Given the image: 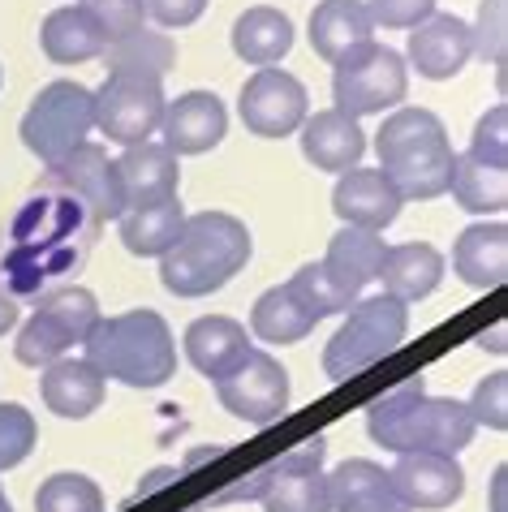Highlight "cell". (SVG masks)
<instances>
[{"label":"cell","instance_id":"6da1fadb","mask_svg":"<svg viewBox=\"0 0 508 512\" xmlns=\"http://www.w3.org/2000/svg\"><path fill=\"white\" fill-rule=\"evenodd\" d=\"M474 418L461 401L448 396H427L422 379H405L401 388L366 409V435L379 448L397 452H440V457H457L474 444Z\"/></svg>","mask_w":508,"mask_h":512},{"label":"cell","instance_id":"7a4b0ae2","mask_svg":"<svg viewBox=\"0 0 508 512\" xmlns=\"http://www.w3.org/2000/svg\"><path fill=\"white\" fill-rule=\"evenodd\" d=\"M250 229L229 211L186 216L177 241L160 254V280L177 297H207L250 263Z\"/></svg>","mask_w":508,"mask_h":512},{"label":"cell","instance_id":"3957f363","mask_svg":"<svg viewBox=\"0 0 508 512\" xmlns=\"http://www.w3.org/2000/svg\"><path fill=\"white\" fill-rule=\"evenodd\" d=\"M379 173H384L401 198H440L453 181V142L444 121L431 108H397L375 134Z\"/></svg>","mask_w":508,"mask_h":512},{"label":"cell","instance_id":"277c9868","mask_svg":"<svg viewBox=\"0 0 508 512\" xmlns=\"http://www.w3.org/2000/svg\"><path fill=\"white\" fill-rule=\"evenodd\" d=\"M82 349L104 379L130 383V388H164L177 375V340L155 310H125V315L100 319L95 332L82 340Z\"/></svg>","mask_w":508,"mask_h":512},{"label":"cell","instance_id":"5b68a950","mask_svg":"<svg viewBox=\"0 0 508 512\" xmlns=\"http://www.w3.org/2000/svg\"><path fill=\"white\" fill-rule=\"evenodd\" d=\"M405 332H409V306L397 302V297L379 293L366 297V302H354L345 323L328 340V349H323V375L336 383L362 375L366 366L388 358L405 340Z\"/></svg>","mask_w":508,"mask_h":512},{"label":"cell","instance_id":"8992f818","mask_svg":"<svg viewBox=\"0 0 508 512\" xmlns=\"http://www.w3.org/2000/svg\"><path fill=\"white\" fill-rule=\"evenodd\" d=\"M100 319L104 315H100V302H95L91 289H82V284L52 289L39 297L35 315L22 323L18 340H13V353H18L22 366H52L74 345H82Z\"/></svg>","mask_w":508,"mask_h":512},{"label":"cell","instance_id":"52a82bcc","mask_svg":"<svg viewBox=\"0 0 508 512\" xmlns=\"http://www.w3.org/2000/svg\"><path fill=\"white\" fill-rule=\"evenodd\" d=\"M91 130H95V91L69 78L48 82L22 117V142L31 155H39L44 168L69 160Z\"/></svg>","mask_w":508,"mask_h":512},{"label":"cell","instance_id":"ba28073f","mask_svg":"<svg viewBox=\"0 0 508 512\" xmlns=\"http://www.w3.org/2000/svg\"><path fill=\"white\" fill-rule=\"evenodd\" d=\"M409 91V74L401 52H392L384 44H362L354 52H345L332 69V99L336 112L345 117H371V112L397 108Z\"/></svg>","mask_w":508,"mask_h":512},{"label":"cell","instance_id":"9c48e42d","mask_svg":"<svg viewBox=\"0 0 508 512\" xmlns=\"http://www.w3.org/2000/svg\"><path fill=\"white\" fill-rule=\"evenodd\" d=\"M164 104V87L155 78L108 74L104 87L95 91V130H104L121 147H138V142H151V134H160Z\"/></svg>","mask_w":508,"mask_h":512},{"label":"cell","instance_id":"30bf717a","mask_svg":"<svg viewBox=\"0 0 508 512\" xmlns=\"http://www.w3.org/2000/svg\"><path fill=\"white\" fill-rule=\"evenodd\" d=\"M216 396L233 418L250 426H272L289 409V371L272 353L250 349L224 379H216Z\"/></svg>","mask_w":508,"mask_h":512},{"label":"cell","instance_id":"8fae6325","mask_svg":"<svg viewBox=\"0 0 508 512\" xmlns=\"http://www.w3.org/2000/svg\"><path fill=\"white\" fill-rule=\"evenodd\" d=\"M48 186H61L91 211V224L121 220L125 216V190L117 177V160H108L104 147L82 142L69 160L48 168Z\"/></svg>","mask_w":508,"mask_h":512},{"label":"cell","instance_id":"7c38bea8","mask_svg":"<svg viewBox=\"0 0 508 512\" xmlns=\"http://www.w3.org/2000/svg\"><path fill=\"white\" fill-rule=\"evenodd\" d=\"M237 112H242L246 130L259 138H285L293 130H302L306 121V87L289 69H259L237 99Z\"/></svg>","mask_w":508,"mask_h":512},{"label":"cell","instance_id":"4fadbf2b","mask_svg":"<svg viewBox=\"0 0 508 512\" xmlns=\"http://www.w3.org/2000/svg\"><path fill=\"white\" fill-rule=\"evenodd\" d=\"M323 452H328V444L315 435L298 452L280 457L272 478H267L263 508L267 512H332L328 474H323Z\"/></svg>","mask_w":508,"mask_h":512},{"label":"cell","instance_id":"5bb4252c","mask_svg":"<svg viewBox=\"0 0 508 512\" xmlns=\"http://www.w3.org/2000/svg\"><path fill=\"white\" fill-rule=\"evenodd\" d=\"M392 495L414 512V508H448L465 495V469L457 457L440 452H405L388 469Z\"/></svg>","mask_w":508,"mask_h":512},{"label":"cell","instance_id":"9a60e30c","mask_svg":"<svg viewBox=\"0 0 508 512\" xmlns=\"http://www.w3.org/2000/svg\"><path fill=\"white\" fill-rule=\"evenodd\" d=\"M224 130H229V112L211 91H186L177 99L164 104V121H160V134H164V147L177 155H203L211 147H220Z\"/></svg>","mask_w":508,"mask_h":512},{"label":"cell","instance_id":"2e32d148","mask_svg":"<svg viewBox=\"0 0 508 512\" xmlns=\"http://www.w3.org/2000/svg\"><path fill=\"white\" fill-rule=\"evenodd\" d=\"M470 56H474V35L470 22H461L457 13H431L427 22H418L409 31V61L431 82L457 78Z\"/></svg>","mask_w":508,"mask_h":512},{"label":"cell","instance_id":"e0dca14e","mask_svg":"<svg viewBox=\"0 0 508 512\" xmlns=\"http://www.w3.org/2000/svg\"><path fill=\"white\" fill-rule=\"evenodd\" d=\"M401 203L405 198L397 194V186H392L379 168H349L332 190L336 216L345 224H354V229H371V233L388 229V224L401 216Z\"/></svg>","mask_w":508,"mask_h":512},{"label":"cell","instance_id":"ac0fdd59","mask_svg":"<svg viewBox=\"0 0 508 512\" xmlns=\"http://www.w3.org/2000/svg\"><path fill=\"white\" fill-rule=\"evenodd\" d=\"M117 177L125 190V211H130L173 198L181 186V164L164 142H138V147H125V155L117 160Z\"/></svg>","mask_w":508,"mask_h":512},{"label":"cell","instance_id":"d6986e66","mask_svg":"<svg viewBox=\"0 0 508 512\" xmlns=\"http://www.w3.org/2000/svg\"><path fill=\"white\" fill-rule=\"evenodd\" d=\"M362 151H366L362 125L354 117H345V112L323 108L302 121V155L315 168H323V173H349V168H358Z\"/></svg>","mask_w":508,"mask_h":512},{"label":"cell","instance_id":"ffe728a7","mask_svg":"<svg viewBox=\"0 0 508 512\" xmlns=\"http://www.w3.org/2000/svg\"><path fill=\"white\" fill-rule=\"evenodd\" d=\"M384 280V293L397 297V302H418V297H431L444 280V254L431 246V241H405V246H388L384 263H379V276Z\"/></svg>","mask_w":508,"mask_h":512},{"label":"cell","instance_id":"44dd1931","mask_svg":"<svg viewBox=\"0 0 508 512\" xmlns=\"http://www.w3.org/2000/svg\"><path fill=\"white\" fill-rule=\"evenodd\" d=\"M246 353H250L246 327L229 315H203L186 327V358L207 379H224Z\"/></svg>","mask_w":508,"mask_h":512},{"label":"cell","instance_id":"7402d4cb","mask_svg":"<svg viewBox=\"0 0 508 512\" xmlns=\"http://www.w3.org/2000/svg\"><path fill=\"white\" fill-rule=\"evenodd\" d=\"M39 392H44V405L56 418H91L95 409L104 405V375L95 371L87 358H61L44 366V379H39Z\"/></svg>","mask_w":508,"mask_h":512},{"label":"cell","instance_id":"603a6c76","mask_svg":"<svg viewBox=\"0 0 508 512\" xmlns=\"http://www.w3.org/2000/svg\"><path fill=\"white\" fill-rule=\"evenodd\" d=\"M384 237L371 233V229H354L345 224L341 233L328 241V254H323V272L332 276V284L341 289L345 297H354L379 276V263H384Z\"/></svg>","mask_w":508,"mask_h":512},{"label":"cell","instance_id":"cb8c5ba5","mask_svg":"<svg viewBox=\"0 0 508 512\" xmlns=\"http://www.w3.org/2000/svg\"><path fill=\"white\" fill-rule=\"evenodd\" d=\"M371 39H375V22L362 0H319L315 13H310V48L332 65L345 52L371 44Z\"/></svg>","mask_w":508,"mask_h":512},{"label":"cell","instance_id":"d4e9b609","mask_svg":"<svg viewBox=\"0 0 508 512\" xmlns=\"http://www.w3.org/2000/svg\"><path fill=\"white\" fill-rule=\"evenodd\" d=\"M453 272L470 289H500L508 276V229L500 220L470 224L453 246Z\"/></svg>","mask_w":508,"mask_h":512},{"label":"cell","instance_id":"484cf974","mask_svg":"<svg viewBox=\"0 0 508 512\" xmlns=\"http://www.w3.org/2000/svg\"><path fill=\"white\" fill-rule=\"evenodd\" d=\"M39 44H44L48 61H56V65H82V61H95V56L108 52V35L87 5H65V9L48 13L44 31H39Z\"/></svg>","mask_w":508,"mask_h":512},{"label":"cell","instance_id":"4316f807","mask_svg":"<svg viewBox=\"0 0 508 512\" xmlns=\"http://www.w3.org/2000/svg\"><path fill=\"white\" fill-rule=\"evenodd\" d=\"M293 48V22L272 5H254L233 22V52L246 65L272 69L276 61H285Z\"/></svg>","mask_w":508,"mask_h":512},{"label":"cell","instance_id":"83f0119b","mask_svg":"<svg viewBox=\"0 0 508 512\" xmlns=\"http://www.w3.org/2000/svg\"><path fill=\"white\" fill-rule=\"evenodd\" d=\"M328 500H332V512H379L388 504H401L392 495L388 469L362 457L336 465L328 474Z\"/></svg>","mask_w":508,"mask_h":512},{"label":"cell","instance_id":"f1b7e54d","mask_svg":"<svg viewBox=\"0 0 508 512\" xmlns=\"http://www.w3.org/2000/svg\"><path fill=\"white\" fill-rule=\"evenodd\" d=\"M315 323L319 319L310 315V306L289 289V284L267 289L250 310V332L259 340H267V345H298V340H306L315 332Z\"/></svg>","mask_w":508,"mask_h":512},{"label":"cell","instance_id":"f546056e","mask_svg":"<svg viewBox=\"0 0 508 512\" xmlns=\"http://www.w3.org/2000/svg\"><path fill=\"white\" fill-rule=\"evenodd\" d=\"M181 224H186V211H181V198H160V203L147 207H130L121 216V241L125 250L138 254V259H160V254L173 246Z\"/></svg>","mask_w":508,"mask_h":512},{"label":"cell","instance_id":"4dcf8cb0","mask_svg":"<svg viewBox=\"0 0 508 512\" xmlns=\"http://www.w3.org/2000/svg\"><path fill=\"white\" fill-rule=\"evenodd\" d=\"M448 190H453L457 207L474 211V216H500L508 207V168L483 164L465 151L453 160V181H448Z\"/></svg>","mask_w":508,"mask_h":512},{"label":"cell","instance_id":"1f68e13d","mask_svg":"<svg viewBox=\"0 0 508 512\" xmlns=\"http://www.w3.org/2000/svg\"><path fill=\"white\" fill-rule=\"evenodd\" d=\"M104 61H108V74H138V78L164 82V74L177 61V48H173V39L160 31H134L130 39L108 44Z\"/></svg>","mask_w":508,"mask_h":512},{"label":"cell","instance_id":"d6a6232c","mask_svg":"<svg viewBox=\"0 0 508 512\" xmlns=\"http://www.w3.org/2000/svg\"><path fill=\"white\" fill-rule=\"evenodd\" d=\"M35 512H104V491L87 474H52L35 491Z\"/></svg>","mask_w":508,"mask_h":512},{"label":"cell","instance_id":"836d02e7","mask_svg":"<svg viewBox=\"0 0 508 512\" xmlns=\"http://www.w3.org/2000/svg\"><path fill=\"white\" fill-rule=\"evenodd\" d=\"M289 289L302 297V302L310 306V315L315 319H328V315H341V310L354 306V297H345L341 289L332 284V276L323 272V263H306L302 272H293Z\"/></svg>","mask_w":508,"mask_h":512},{"label":"cell","instance_id":"e575fe53","mask_svg":"<svg viewBox=\"0 0 508 512\" xmlns=\"http://www.w3.org/2000/svg\"><path fill=\"white\" fill-rule=\"evenodd\" d=\"M35 439H39V426L31 418V409H22L13 401L0 405V474L31 457Z\"/></svg>","mask_w":508,"mask_h":512},{"label":"cell","instance_id":"d590c367","mask_svg":"<svg viewBox=\"0 0 508 512\" xmlns=\"http://www.w3.org/2000/svg\"><path fill=\"white\" fill-rule=\"evenodd\" d=\"M470 155H474V160H483V164L508 168V108H504V104H496L491 112H483V121L474 125Z\"/></svg>","mask_w":508,"mask_h":512},{"label":"cell","instance_id":"8d00e7d4","mask_svg":"<svg viewBox=\"0 0 508 512\" xmlns=\"http://www.w3.org/2000/svg\"><path fill=\"white\" fill-rule=\"evenodd\" d=\"M82 5H87L95 13V22L104 26L108 44H117V39H130L134 31H143V22H147L143 0H82Z\"/></svg>","mask_w":508,"mask_h":512},{"label":"cell","instance_id":"74e56055","mask_svg":"<svg viewBox=\"0 0 508 512\" xmlns=\"http://www.w3.org/2000/svg\"><path fill=\"white\" fill-rule=\"evenodd\" d=\"M470 418L474 426H491V431H504L508 426V375L496 371V375H487L483 383L474 388L470 396Z\"/></svg>","mask_w":508,"mask_h":512},{"label":"cell","instance_id":"f35d334b","mask_svg":"<svg viewBox=\"0 0 508 512\" xmlns=\"http://www.w3.org/2000/svg\"><path fill=\"white\" fill-rule=\"evenodd\" d=\"M474 52L491 65H504V0H483L478 9V26H470Z\"/></svg>","mask_w":508,"mask_h":512},{"label":"cell","instance_id":"ab89813d","mask_svg":"<svg viewBox=\"0 0 508 512\" xmlns=\"http://www.w3.org/2000/svg\"><path fill=\"white\" fill-rule=\"evenodd\" d=\"M366 9H371V22L384 31H414L435 13V0H371Z\"/></svg>","mask_w":508,"mask_h":512},{"label":"cell","instance_id":"60d3db41","mask_svg":"<svg viewBox=\"0 0 508 512\" xmlns=\"http://www.w3.org/2000/svg\"><path fill=\"white\" fill-rule=\"evenodd\" d=\"M143 9H147V18H155L160 26H190V22H199L203 18V9H207V0H143Z\"/></svg>","mask_w":508,"mask_h":512},{"label":"cell","instance_id":"b9f144b4","mask_svg":"<svg viewBox=\"0 0 508 512\" xmlns=\"http://www.w3.org/2000/svg\"><path fill=\"white\" fill-rule=\"evenodd\" d=\"M272 469H276V461H267L259 474H250L246 482H233V487H224L216 500L211 504H233V500H263V491H267V478H272Z\"/></svg>","mask_w":508,"mask_h":512},{"label":"cell","instance_id":"7bdbcfd3","mask_svg":"<svg viewBox=\"0 0 508 512\" xmlns=\"http://www.w3.org/2000/svg\"><path fill=\"white\" fill-rule=\"evenodd\" d=\"M13 323H18V302H13V297H5V293H0V336H5Z\"/></svg>","mask_w":508,"mask_h":512},{"label":"cell","instance_id":"ee69618b","mask_svg":"<svg viewBox=\"0 0 508 512\" xmlns=\"http://www.w3.org/2000/svg\"><path fill=\"white\" fill-rule=\"evenodd\" d=\"M491 512H504V465L496 469V482H491Z\"/></svg>","mask_w":508,"mask_h":512},{"label":"cell","instance_id":"f6af8a7d","mask_svg":"<svg viewBox=\"0 0 508 512\" xmlns=\"http://www.w3.org/2000/svg\"><path fill=\"white\" fill-rule=\"evenodd\" d=\"M379 512H409L405 504H388V508H379Z\"/></svg>","mask_w":508,"mask_h":512},{"label":"cell","instance_id":"bcb514c9","mask_svg":"<svg viewBox=\"0 0 508 512\" xmlns=\"http://www.w3.org/2000/svg\"><path fill=\"white\" fill-rule=\"evenodd\" d=\"M9 508V500H5V491H0V512H5Z\"/></svg>","mask_w":508,"mask_h":512},{"label":"cell","instance_id":"7dc6e473","mask_svg":"<svg viewBox=\"0 0 508 512\" xmlns=\"http://www.w3.org/2000/svg\"><path fill=\"white\" fill-rule=\"evenodd\" d=\"M5 512H13V508H5Z\"/></svg>","mask_w":508,"mask_h":512}]
</instances>
